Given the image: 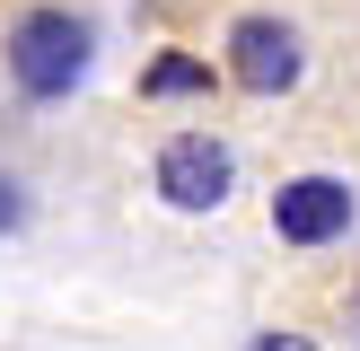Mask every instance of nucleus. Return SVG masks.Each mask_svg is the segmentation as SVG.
<instances>
[{
  "label": "nucleus",
  "mask_w": 360,
  "mask_h": 351,
  "mask_svg": "<svg viewBox=\"0 0 360 351\" xmlns=\"http://www.w3.org/2000/svg\"><path fill=\"white\" fill-rule=\"evenodd\" d=\"M0 62H9V88L35 105H62L70 88L97 70V27H88L79 9H62V0H35V9L9 18V35H0Z\"/></svg>",
  "instance_id": "nucleus-1"
},
{
  "label": "nucleus",
  "mask_w": 360,
  "mask_h": 351,
  "mask_svg": "<svg viewBox=\"0 0 360 351\" xmlns=\"http://www.w3.org/2000/svg\"><path fill=\"white\" fill-rule=\"evenodd\" d=\"M220 70L246 97H290V88L308 79V35L281 9H246L238 27H229V44H220Z\"/></svg>",
  "instance_id": "nucleus-2"
},
{
  "label": "nucleus",
  "mask_w": 360,
  "mask_h": 351,
  "mask_svg": "<svg viewBox=\"0 0 360 351\" xmlns=\"http://www.w3.org/2000/svg\"><path fill=\"white\" fill-rule=\"evenodd\" d=\"M150 185H158L167 211H220L229 185H238V150H229L220 132H167V140H158Z\"/></svg>",
  "instance_id": "nucleus-3"
},
{
  "label": "nucleus",
  "mask_w": 360,
  "mask_h": 351,
  "mask_svg": "<svg viewBox=\"0 0 360 351\" xmlns=\"http://www.w3.org/2000/svg\"><path fill=\"white\" fill-rule=\"evenodd\" d=\"M352 220H360V185L352 176L308 167V176H290L273 193V237L281 246H334V237H352Z\"/></svg>",
  "instance_id": "nucleus-4"
},
{
  "label": "nucleus",
  "mask_w": 360,
  "mask_h": 351,
  "mask_svg": "<svg viewBox=\"0 0 360 351\" xmlns=\"http://www.w3.org/2000/svg\"><path fill=\"white\" fill-rule=\"evenodd\" d=\"M211 79H220V70H211L202 53H158V62L141 70V97H158V105H176V97H211Z\"/></svg>",
  "instance_id": "nucleus-5"
},
{
  "label": "nucleus",
  "mask_w": 360,
  "mask_h": 351,
  "mask_svg": "<svg viewBox=\"0 0 360 351\" xmlns=\"http://www.w3.org/2000/svg\"><path fill=\"white\" fill-rule=\"evenodd\" d=\"M18 228H27V185L0 167V237H18Z\"/></svg>",
  "instance_id": "nucleus-6"
},
{
  "label": "nucleus",
  "mask_w": 360,
  "mask_h": 351,
  "mask_svg": "<svg viewBox=\"0 0 360 351\" xmlns=\"http://www.w3.org/2000/svg\"><path fill=\"white\" fill-rule=\"evenodd\" d=\"M246 351H316V343H308V333H281V325H273V333H255Z\"/></svg>",
  "instance_id": "nucleus-7"
}]
</instances>
